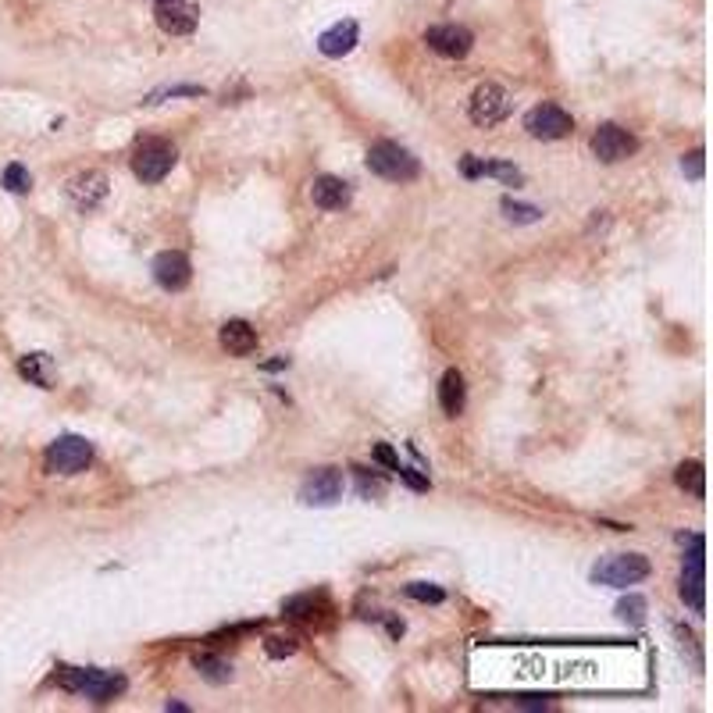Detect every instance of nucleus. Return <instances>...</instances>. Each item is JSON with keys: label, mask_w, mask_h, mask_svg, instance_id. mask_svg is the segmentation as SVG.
Instances as JSON below:
<instances>
[{"label": "nucleus", "mask_w": 713, "mask_h": 713, "mask_svg": "<svg viewBox=\"0 0 713 713\" xmlns=\"http://www.w3.org/2000/svg\"><path fill=\"white\" fill-rule=\"evenodd\" d=\"M54 681H58L64 692L86 696L93 703H108V699H115V696H121L128 689L125 674H119V670H100V667H58Z\"/></svg>", "instance_id": "f257e3e1"}, {"label": "nucleus", "mask_w": 713, "mask_h": 713, "mask_svg": "<svg viewBox=\"0 0 713 713\" xmlns=\"http://www.w3.org/2000/svg\"><path fill=\"white\" fill-rule=\"evenodd\" d=\"M367 168L378 178H389V182H414L421 176V165H417L414 154L407 147H400V143H389V139L371 143Z\"/></svg>", "instance_id": "f03ea898"}, {"label": "nucleus", "mask_w": 713, "mask_h": 713, "mask_svg": "<svg viewBox=\"0 0 713 713\" xmlns=\"http://www.w3.org/2000/svg\"><path fill=\"white\" fill-rule=\"evenodd\" d=\"M650 571L653 567L642 553H613L593 567V582L610 585V589H628V585H639L642 578H650Z\"/></svg>", "instance_id": "7ed1b4c3"}, {"label": "nucleus", "mask_w": 713, "mask_h": 713, "mask_svg": "<svg viewBox=\"0 0 713 713\" xmlns=\"http://www.w3.org/2000/svg\"><path fill=\"white\" fill-rule=\"evenodd\" d=\"M176 161L178 154L172 143H165V139H143L136 147V154H132V176L139 178V182H161V178L176 168Z\"/></svg>", "instance_id": "20e7f679"}, {"label": "nucleus", "mask_w": 713, "mask_h": 713, "mask_svg": "<svg viewBox=\"0 0 713 713\" xmlns=\"http://www.w3.org/2000/svg\"><path fill=\"white\" fill-rule=\"evenodd\" d=\"M90 461H93V446L82 435H61L58 442L47 446V457H43L51 475H79L90 468Z\"/></svg>", "instance_id": "39448f33"}, {"label": "nucleus", "mask_w": 713, "mask_h": 713, "mask_svg": "<svg viewBox=\"0 0 713 713\" xmlns=\"http://www.w3.org/2000/svg\"><path fill=\"white\" fill-rule=\"evenodd\" d=\"M525 128H528L532 139H546L549 143V139L571 136L575 132V119L564 108H556V104H538V108H532L525 115Z\"/></svg>", "instance_id": "423d86ee"}, {"label": "nucleus", "mask_w": 713, "mask_h": 713, "mask_svg": "<svg viewBox=\"0 0 713 713\" xmlns=\"http://www.w3.org/2000/svg\"><path fill=\"white\" fill-rule=\"evenodd\" d=\"M639 150V139L628 132V128H621V125H599L593 136V154L603 161V165H617V161H624V157H632Z\"/></svg>", "instance_id": "0eeeda50"}, {"label": "nucleus", "mask_w": 713, "mask_h": 713, "mask_svg": "<svg viewBox=\"0 0 713 713\" xmlns=\"http://www.w3.org/2000/svg\"><path fill=\"white\" fill-rule=\"evenodd\" d=\"M424 43H428V51H435L439 58H450V61H461L471 54V47H475V36H471V29H464V25H432L428 33H424Z\"/></svg>", "instance_id": "6e6552de"}, {"label": "nucleus", "mask_w": 713, "mask_h": 713, "mask_svg": "<svg viewBox=\"0 0 713 713\" xmlns=\"http://www.w3.org/2000/svg\"><path fill=\"white\" fill-rule=\"evenodd\" d=\"M154 18L168 36H189L200 22V7H196V0H157Z\"/></svg>", "instance_id": "1a4fd4ad"}, {"label": "nucleus", "mask_w": 713, "mask_h": 713, "mask_svg": "<svg viewBox=\"0 0 713 713\" xmlns=\"http://www.w3.org/2000/svg\"><path fill=\"white\" fill-rule=\"evenodd\" d=\"M339 496H343V471H336V468H318L299 485V499L307 507H332V503H339Z\"/></svg>", "instance_id": "9d476101"}, {"label": "nucleus", "mask_w": 713, "mask_h": 713, "mask_svg": "<svg viewBox=\"0 0 713 713\" xmlns=\"http://www.w3.org/2000/svg\"><path fill=\"white\" fill-rule=\"evenodd\" d=\"M471 121L475 125H499V121L510 115V97L499 90V86H492V82H485V86H478L475 93H471Z\"/></svg>", "instance_id": "9b49d317"}, {"label": "nucleus", "mask_w": 713, "mask_h": 713, "mask_svg": "<svg viewBox=\"0 0 713 713\" xmlns=\"http://www.w3.org/2000/svg\"><path fill=\"white\" fill-rule=\"evenodd\" d=\"M154 279H157V286H161V290L178 293V290H185V286H189V279H193V264H189V257H185V253H178V250H165V253H157V257H154Z\"/></svg>", "instance_id": "f8f14e48"}, {"label": "nucleus", "mask_w": 713, "mask_h": 713, "mask_svg": "<svg viewBox=\"0 0 713 713\" xmlns=\"http://www.w3.org/2000/svg\"><path fill=\"white\" fill-rule=\"evenodd\" d=\"M104 196H108V176H104V172H79V176L68 182V200H71L79 211L100 207Z\"/></svg>", "instance_id": "ddd939ff"}, {"label": "nucleus", "mask_w": 713, "mask_h": 713, "mask_svg": "<svg viewBox=\"0 0 713 713\" xmlns=\"http://www.w3.org/2000/svg\"><path fill=\"white\" fill-rule=\"evenodd\" d=\"M681 599L689 610L703 613L707 606V578H703V553H689V564L681 571Z\"/></svg>", "instance_id": "4468645a"}, {"label": "nucleus", "mask_w": 713, "mask_h": 713, "mask_svg": "<svg viewBox=\"0 0 713 713\" xmlns=\"http://www.w3.org/2000/svg\"><path fill=\"white\" fill-rule=\"evenodd\" d=\"M310 200L321 211H343L350 204V185L336 176H318L310 182Z\"/></svg>", "instance_id": "2eb2a0df"}, {"label": "nucleus", "mask_w": 713, "mask_h": 713, "mask_svg": "<svg viewBox=\"0 0 713 713\" xmlns=\"http://www.w3.org/2000/svg\"><path fill=\"white\" fill-rule=\"evenodd\" d=\"M356 40H360V29H356V22H336L332 29H325L321 36H318V51L325 54V58H343V54H350L356 47Z\"/></svg>", "instance_id": "dca6fc26"}, {"label": "nucleus", "mask_w": 713, "mask_h": 713, "mask_svg": "<svg viewBox=\"0 0 713 713\" xmlns=\"http://www.w3.org/2000/svg\"><path fill=\"white\" fill-rule=\"evenodd\" d=\"M218 339H222V347H225L233 356H250L253 350H257V328H253L250 321H242V318L225 321Z\"/></svg>", "instance_id": "f3484780"}, {"label": "nucleus", "mask_w": 713, "mask_h": 713, "mask_svg": "<svg viewBox=\"0 0 713 713\" xmlns=\"http://www.w3.org/2000/svg\"><path fill=\"white\" fill-rule=\"evenodd\" d=\"M464 404H468V385H464V375L461 371H446L442 382H439V407L446 417L464 414Z\"/></svg>", "instance_id": "a211bd4d"}, {"label": "nucleus", "mask_w": 713, "mask_h": 713, "mask_svg": "<svg viewBox=\"0 0 713 713\" xmlns=\"http://www.w3.org/2000/svg\"><path fill=\"white\" fill-rule=\"evenodd\" d=\"M193 667H196L211 685H225V681L233 678V663H229V660H222V656L196 653L193 656Z\"/></svg>", "instance_id": "6ab92c4d"}, {"label": "nucleus", "mask_w": 713, "mask_h": 713, "mask_svg": "<svg viewBox=\"0 0 713 713\" xmlns=\"http://www.w3.org/2000/svg\"><path fill=\"white\" fill-rule=\"evenodd\" d=\"M674 481H678L685 492H692L696 499H703V496H707V471H703V464H699V461H685V464L678 468Z\"/></svg>", "instance_id": "aec40b11"}, {"label": "nucleus", "mask_w": 713, "mask_h": 713, "mask_svg": "<svg viewBox=\"0 0 713 713\" xmlns=\"http://www.w3.org/2000/svg\"><path fill=\"white\" fill-rule=\"evenodd\" d=\"M18 371L33 382V385H40V389H51V360L47 354H29L18 360Z\"/></svg>", "instance_id": "412c9836"}, {"label": "nucleus", "mask_w": 713, "mask_h": 713, "mask_svg": "<svg viewBox=\"0 0 713 713\" xmlns=\"http://www.w3.org/2000/svg\"><path fill=\"white\" fill-rule=\"evenodd\" d=\"M318 610H325V599H321V595H310V593L293 595V599L282 603V613H286V617H297V621H314Z\"/></svg>", "instance_id": "4be33fe9"}, {"label": "nucleus", "mask_w": 713, "mask_h": 713, "mask_svg": "<svg viewBox=\"0 0 713 713\" xmlns=\"http://www.w3.org/2000/svg\"><path fill=\"white\" fill-rule=\"evenodd\" d=\"M499 211H503V218H507V222H514V225H532V222L542 218V211H538V207H532V204H518V200H510V196H503Z\"/></svg>", "instance_id": "5701e85b"}, {"label": "nucleus", "mask_w": 713, "mask_h": 713, "mask_svg": "<svg viewBox=\"0 0 713 713\" xmlns=\"http://www.w3.org/2000/svg\"><path fill=\"white\" fill-rule=\"evenodd\" d=\"M617 617L628 621V624H642L646 621V599L642 595H628L617 603Z\"/></svg>", "instance_id": "b1692460"}, {"label": "nucleus", "mask_w": 713, "mask_h": 713, "mask_svg": "<svg viewBox=\"0 0 713 713\" xmlns=\"http://www.w3.org/2000/svg\"><path fill=\"white\" fill-rule=\"evenodd\" d=\"M0 182H4L7 193H29V189H33V176H29L22 165H7Z\"/></svg>", "instance_id": "393cba45"}, {"label": "nucleus", "mask_w": 713, "mask_h": 713, "mask_svg": "<svg viewBox=\"0 0 713 713\" xmlns=\"http://www.w3.org/2000/svg\"><path fill=\"white\" fill-rule=\"evenodd\" d=\"M481 176L499 178V182H507V185H521V178H525L514 165H503V161H481Z\"/></svg>", "instance_id": "a878e982"}, {"label": "nucleus", "mask_w": 713, "mask_h": 713, "mask_svg": "<svg viewBox=\"0 0 713 713\" xmlns=\"http://www.w3.org/2000/svg\"><path fill=\"white\" fill-rule=\"evenodd\" d=\"M407 595L417 599V603H442V599H446V593H442L439 585H432V582H411V585H407Z\"/></svg>", "instance_id": "bb28decb"}, {"label": "nucleus", "mask_w": 713, "mask_h": 713, "mask_svg": "<svg viewBox=\"0 0 713 713\" xmlns=\"http://www.w3.org/2000/svg\"><path fill=\"white\" fill-rule=\"evenodd\" d=\"M703 168H707V154H703V150H692V154H685V157H681V172H685L689 178H696V182H699V178H703Z\"/></svg>", "instance_id": "cd10ccee"}, {"label": "nucleus", "mask_w": 713, "mask_h": 713, "mask_svg": "<svg viewBox=\"0 0 713 713\" xmlns=\"http://www.w3.org/2000/svg\"><path fill=\"white\" fill-rule=\"evenodd\" d=\"M264 650H268V656L282 660V656H293V653H297V639H282V635H271Z\"/></svg>", "instance_id": "c85d7f7f"}, {"label": "nucleus", "mask_w": 713, "mask_h": 713, "mask_svg": "<svg viewBox=\"0 0 713 713\" xmlns=\"http://www.w3.org/2000/svg\"><path fill=\"white\" fill-rule=\"evenodd\" d=\"M354 471H356V481H360V492H364V496H382V492H385V485H382L378 478L367 475L364 468H354Z\"/></svg>", "instance_id": "c756f323"}, {"label": "nucleus", "mask_w": 713, "mask_h": 713, "mask_svg": "<svg viewBox=\"0 0 713 713\" xmlns=\"http://www.w3.org/2000/svg\"><path fill=\"white\" fill-rule=\"evenodd\" d=\"M375 461H378V464H385L389 471H396V468H400V457H396L385 442H378V446H375Z\"/></svg>", "instance_id": "7c9ffc66"}, {"label": "nucleus", "mask_w": 713, "mask_h": 713, "mask_svg": "<svg viewBox=\"0 0 713 713\" xmlns=\"http://www.w3.org/2000/svg\"><path fill=\"white\" fill-rule=\"evenodd\" d=\"M396 475L404 478V481H411L414 489H428V478H421L414 468H404V464H400V468H396Z\"/></svg>", "instance_id": "2f4dec72"}, {"label": "nucleus", "mask_w": 713, "mask_h": 713, "mask_svg": "<svg viewBox=\"0 0 713 713\" xmlns=\"http://www.w3.org/2000/svg\"><path fill=\"white\" fill-rule=\"evenodd\" d=\"M461 172H464V176H468V178H478V176H481V161H478V157H471V154H468V157H464V161H461Z\"/></svg>", "instance_id": "473e14b6"}]
</instances>
